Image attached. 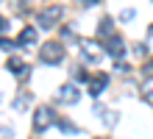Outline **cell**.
<instances>
[{
	"mask_svg": "<svg viewBox=\"0 0 153 139\" xmlns=\"http://www.w3.org/2000/svg\"><path fill=\"white\" fill-rule=\"evenodd\" d=\"M39 61L42 64H61L64 61V45L56 42V39H50V42H45L42 48H39Z\"/></svg>",
	"mask_w": 153,
	"mask_h": 139,
	"instance_id": "cell-1",
	"label": "cell"
},
{
	"mask_svg": "<svg viewBox=\"0 0 153 139\" xmlns=\"http://www.w3.org/2000/svg\"><path fill=\"white\" fill-rule=\"evenodd\" d=\"M78 48H81V59L89 61V64H95V61H100L106 50H103V42H97V39H78Z\"/></svg>",
	"mask_w": 153,
	"mask_h": 139,
	"instance_id": "cell-2",
	"label": "cell"
},
{
	"mask_svg": "<svg viewBox=\"0 0 153 139\" xmlns=\"http://www.w3.org/2000/svg\"><path fill=\"white\" fill-rule=\"evenodd\" d=\"M61 17H64V8L61 6H48V8H42L36 14V25L42 31H50V28H56L61 22Z\"/></svg>",
	"mask_w": 153,
	"mask_h": 139,
	"instance_id": "cell-3",
	"label": "cell"
},
{
	"mask_svg": "<svg viewBox=\"0 0 153 139\" xmlns=\"http://www.w3.org/2000/svg\"><path fill=\"white\" fill-rule=\"evenodd\" d=\"M50 125H56V111H53V106H36V111H33V131L42 134Z\"/></svg>",
	"mask_w": 153,
	"mask_h": 139,
	"instance_id": "cell-4",
	"label": "cell"
},
{
	"mask_svg": "<svg viewBox=\"0 0 153 139\" xmlns=\"http://www.w3.org/2000/svg\"><path fill=\"white\" fill-rule=\"evenodd\" d=\"M103 50H106V56H111V59L120 61L123 56H125V42H123V36L114 33V36H109V39H103Z\"/></svg>",
	"mask_w": 153,
	"mask_h": 139,
	"instance_id": "cell-5",
	"label": "cell"
},
{
	"mask_svg": "<svg viewBox=\"0 0 153 139\" xmlns=\"http://www.w3.org/2000/svg\"><path fill=\"white\" fill-rule=\"evenodd\" d=\"M6 67H8V72H14V75H17V81H20V83H25V81L31 78V67L20 59V56H11V59L6 61Z\"/></svg>",
	"mask_w": 153,
	"mask_h": 139,
	"instance_id": "cell-6",
	"label": "cell"
},
{
	"mask_svg": "<svg viewBox=\"0 0 153 139\" xmlns=\"http://www.w3.org/2000/svg\"><path fill=\"white\" fill-rule=\"evenodd\" d=\"M56 97H59V103H64V106H73V103H78L81 92H78V86H75V83H64V86H59Z\"/></svg>",
	"mask_w": 153,
	"mask_h": 139,
	"instance_id": "cell-7",
	"label": "cell"
},
{
	"mask_svg": "<svg viewBox=\"0 0 153 139\" xmlns=\"http://www.w3.org/2000/svg\"><path fill=\"white\" fill-rule=\"evenodd\" d=\"M86 83H89V95H92V97H100V95H103V89L109 86V75H106V72H97V75H95V78H89Z\"/></svg>",
	"mask_w": 153,
	"mask_h": 139,
	"instance_id": "cell-8",
	"label": "cell"
},
{
	"mask_svg": "<svg viewBox=\"0 0 153 139\" xmlns=\"http://www.w3.org/2000/svg\"><path fill=\"white\" fill-rule=\"evenodd\" d=\"M95 114L100 117V123H106V128H114V125H117V120H120V114H117V111L106 109V106H100V103L95 106Z\"/></svg>",
	"mask_w": 153,
	"mask_h": 139,
	"instance_id": "cell-9",
	"label": "cell"
},
{
	"mask_svg": "<svg viewBox=\"0 0 153 139\" xmlns=\"http://www.w3.org/2000/svg\"><path fill=\"white\" fill-rule=\"evenodd\" d=\"M36 28L28 25V28H22V33H20V39H17V48H31V45H36Z\"/></svg>",
	"mask_w": 153,
	"mask_h": 139,
	"instance_id": "cell-10",
	"label": "cell"
},
{
	"mask_svg": "<svg viewBox=\"0 0 153 139\" xmlns=\"http://www.w3.org/2000/svg\"><path fill=\"white\" fill-rule=\"evenodd\" d=\"M97 36H100V42L109 39V36H114V20L109 14H103V20L97 22Z\"/></svg>",
	"mask_w": 153,
	"mask_h": 139,
	"instance_id": "cell-11",
	"label": "cell"
},
{
	"mask_svg": "<svg viewBox=\"0 0 153 139\" xmlns=\"http://www.w3.org/2000/svg\"><path fill=\"white\" fill-rule=\"evenodd\" d=\"M28 106H31V95H28V92H20L17 100H14V109H17V111H25Z\"/></svg>",
	"mask_w": 153,
	"mask_h": 139,
	"instance_id": "cell-12",
	"label": "cell"
},
{
	"mask_svg": "<svg viewBox=\"0 0 153 139\" xmlns=\"http://www.w3.org/2000/svg\"><path fill=\"white\" fill-rule=\"evenodd\" d=\"M56 125H59L64 134H78V125H73L67 117H56Z\"/></svg>",
	"mask_w": 153,
	"mask_h": 139,
	"instance_id": "cell-13",
	"label": "cell"
},
{
	"mask_svg": "<svg viewBox=\"0 0 153 139\" xmlns=\"http://www.w3.org/2000/svg\"><path fill=\"white\" fill-rule=\"evenodd\" d=\"M142 95H145V100H150V103H153V75L145 78V83H142Z\"/></svg>",
	"mask_w": 153,
	"mask_h": 139,
	"instance_id": "cell-14",
	"label": "cell"
},
{
	"mask_svg": "<svg viewBox=\"0 0 153 139\" xmlns=\"http://www.w3.org/2000/svg\"><path fill=\"white\" fill-rule=\"evenodd\" d=\"M73 81H81V83H86V81H89L86 70H84V67H73Z\"/></svg>",
	"mask_w": 153,
	"mask_h": 139,
	"instance_id": "cell-15",
	"label": "cell"
},
{
	"mask_svg": "<svg viewBox=\"0 0 153 139\" xmlns=\"http://www.w3.org/2000/svg\"><path fill=\"white\" fill-rule=\"evenodd\" d=\"M11 134H14V128H11V125H6L3 120H0V139H8Z\"/></svg>",
	"mask_w": 153,
	"mask_h": 139,
	"instance_id": "cell-16",
	"label": "cell"
},
{
	"mask_svg": "<svg viewBox=\"0 0 153 139\" xmlns=\"http://www.w3.org/2000/svg\"><path fill=\"white\" fill-rule=\"evenodd\" d=\"M134 17H137V11H134V8H123V14H120V20H123V22H131Z\"/></svg>",
	"mask_w": 153,
	"mask_h": 139,
	"instance_id": "cell-17",
	"label": "cell"
},
{
	"mask_svg": "<svg viewBox=\"0 0 153 139\" xmlns=\"http://www.w3.org/2000/svg\"><path fill=\"white\" fill-rule=\"evenodd\" d=\"M0 48H3V50H14V42H8V39L0 36Z\"/></svg>",
	"mask_w": 153,
	"mask_h": 139,
	"instance_id": "cell-18",
	"label": "cell"
},
{
	"mask_svg": "<svg viewBox=\"0 0 153 139\" xmlns=\"http://www.w3.org/2000/svg\"><path fill=\"white\" fill-rule=\"evenodd\" d=\"M78 3L84 6V8H95V6H97V0H78Z\"/></svg>",
	"mask_w": 153,
	"mask_h": 139,
	"instance_id": "cell-19",
	"label": "cell"
},
{
	"mask_svg": "<svg viewBox=\"0 0 153 139\" xmlns=\"http://www.w3.org/2000/svg\"><path fill=\"white\" fill-rule=\"evenodd\" d=\"M8 31V20H6V17H0V33H6Z\"/></svg>",
	"mask_w": 153,
	"mask_h": 139,
	"instance_id": "cell-20",
	"label": "cell"
},
{
	"mask_svg": "<svg viewBox=\"0 0 153 139\" xmlns=\"http://www.w3.org/2000/svg\"><path fill=\"white\" fill-rule=\"evenodd\" d=\"M134 50H137V53H139V56H148V53H150V50H148V48H145V45H137V48H134Z\"/></svg>",
	"mask_w": 153,
	"mask_h": 139,
	"instance_id": "cell-21",
	"label": "cell"
},
{
	"mask_svg": "<svg viewBox=\"0 0 153 139\" xmlns=\"http://www.w3.org/2000/svg\"><path fill=\"white\" fill-rule=\"evenodd\" d=\"M148 36H153V25H150V28H148Z\"/></svg>",
	"mask_w": 153,
	"mask_h": 139,
	"instance_id": "cell-22",
	"label": "cell"
},
{
	"mask_svg": "<svg viewBox=\"0 0 153 139\" xmlns=\"http://www.w3.org/2000/svg\"><path fill=\"white\" fill-rule=\"evenodd\" d=\"M97 139H100V136H97Z\"/></svg>",
	"mask_w": 153,
	"mask_h": 139,
	"instance_id": "cell-23",
	"label": "cell"
}]
</instances>
